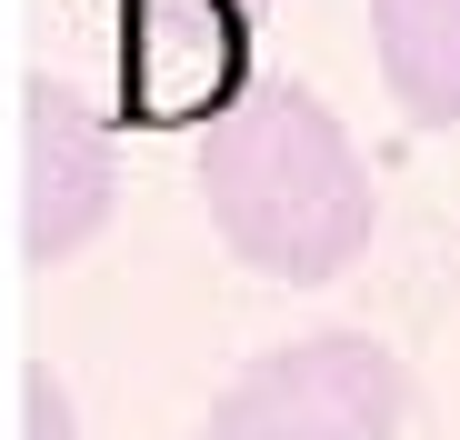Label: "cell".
Instances as JSON below:
<instances>
[{"instance_id": "3", "label": "cell", "mask_w": 460, "mask_h": 440, "mask_svg": "<svg viewBox=\"0 0 460 440\" xmlns=\"http://www.w3.org/2000/svg\"><path fill=\"white\" fill-rule=\"evenodd\" d=\"M111 11H120L111 91H120L130 130H190L251 91L261 0H111Z\"/></svg>"}, {"instance_id": "4", "label": "cell", "mask_w": 460, "mask_h": 440, "mask_svg": "<svg viewBox=\"0 0 460 440\" xmlns=\"http://www.w3.org/2000/svg\"><path fill=\"white\" fill-rule=\"evenodd\" d=\"M111 130L60 81H31V260L81 251L111 220Z\"/></svg>"}, {"instance_id": "2", "label": "cell", "mask_w": 460, "mask_h": 440, "mask_svg": "<svg viewBox=\"0 0 460 440\" xmlns=\"http://www.w3.org/2000/svg\"><path fill=\"white\" fill-rule=\"evenodd\" d=\"M401 420H411V371L360 330H321L251 360L210 400L200 440H401Z\"/></svg>"}, {"instance_id": "5", "label": "cell", "mask_w": 460, "mask_h": 440, "mask_svg": "<svg viewBox=\"0 0 460 440\" xmlns=\"http://www.w3.org/2000/svg\"><path fill=\"white\" fill-rule=\"evenodd\" d=\"M380 31V70H391V101L420 130L460 120V0H370Z\"/></svg>"}, {"instance_id": "1", "label": "cell", "mask_w": 460, "mask_h": 440, "mask_svg": "<svg viewBox=\"0 0 460 440\" xmlns=\"http://www.w3.org/2000/svg\"><path fill=\"white\" fill-rule=\"evenodd\" d=\"M200 200L270 280H341L370 251V171L311 91H241L200 130Z\"/></svg>"}, {"instance_id": "6", "label": "cell", "mask_w": 460, "mask_h": 440, "mask_svg": "<svg viewBox=\"0 0 460 440\" xmlns=\"http://www.w3.org/2000/svg\"><path fill=\"white\" fill-rule=\"evenodd\" d=\"M31 420H40V440H70V410H60V381L50 371H31Z\"/></svg>"}]
</instances>
